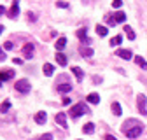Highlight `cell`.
<instances>
[{
  "label": "cell",
  "mask_w": 147,
  "mask_h": 140,
  "mask_svg": "<svg viewBox=\"0 0 147 140\" xmlns=\"http://www.w3.org/2000/svg\"><path fill=\"white\" fill-rule=\"evenodd\" d=\"M84 112H89L88 110V107H86V103H76V105H74V107L70 109V116L72 117H79V116H82Z\"/></svg>",
  "instance_id": "1"
},
{
  "label": "cell",
  "mask_w": 147,
  "mask_h": 140,
  "mask_svg": "<svg viewBox=\"0 0 147 140\" xmlns=\"http://www.w3.org/2000/svg\"><path fill=\"white\" fill-rule=\"evenodd\" d=\"M137 107L140 110V114H147V96L145 95H138L137 96Z\"/></svg>",
  "instance_id": "2"
},
{
  "label": "cell",
  "mask_w": 147,
  "mask_h": 140,
  "mask_svg": "<svg viewBox=\"0 0 147 140\" xmlns=\"http://www.w3.org/2000/svg\"><path fill=\"white\" fill-rule=\"evenodd\" d=\"M16 91H20V93L26 95V93L30 91V82H28L26 79H20V81L16 82Z\"/></svg>",
  "instance_id": "3"
},
{
  "label": "cell",
  "mask_w": 147,
  "mask_h": 140,
  "mask_svg": "<svg viewBox=\"0 0 147 140\" xmlns=\"http://www.w3.org/2000/svg\"><path fill=\"white\" fill-rule=\"evenodd\" d=\"M142 122L140 121H137V119H126L124 122H123V126H121V130H123V133H126V131H130L131 128H135V126H140Z\"/></svg>",
  "instance_id": "4"
},
{
  "label": "cell",
  "mask_w": 147,
  "mask_h": 140,
  "mask_svg": "<svg viewBox=\"0 0 147 140\" xmlns=\"http://www.w3.org/2000/svg\"><path fill=\"white\" fill-rule=\"evenodd\" d=\"M18 14H20V0H12V5L7 12V16L11 20H14V18H18Z\"/></svg>",
  "instance_id": "5"
},
{
  "label": "cell",
  "mask_w": 147,
  "mask_h": 140,
  "mask_svg": "<svg viewBox=\"0 0 147 140\" xmlns=\"http://www.w3.org/2000/svg\"><path fill=\"white\" fill-rule=\"evenodd\" d=\"M142 131H144V125H140V126H135V128H131L130 131H126L124 135H126L128 138H130V140H135V138H137V137H138V135H140Z\"/></svg>",
  "instance_id": "6"
},
{
  "label": "cell",
  "mask_w": 147,
  "mask_h": 140,
  "mask_svg": "<svg viewBox=\"0 0 147 140\" xmlns=\"http://www.w3.org/2000/svg\"><path fill=\"white\" fill-rule=\"evenodd\" d=\"M54 121H56L61 128H68V126H67V114H65V112H58L56 116H54Z\"/></svg>",
  "instance_id": "7"
},
{
  "label": "cell",
  "mask_w": 147,
  "mask_h": 140,
  "mask_svg": "<svg viewBox=\"0 0 147 140\" xmlns=\"http://www.w3.org/2000/svg\"><path fill=\"white\" fill-rule=\"evenodd\" d=\"M116 56H119V58H123V60H130L133 55H131L130 49H117V51H116Z\"/></svg>",
  "instance_id": "8"
},
{
  "label": "cell",
  "mask_w": 147,
  "mask_h": 140,
  "mask_svg": "<svg viewBox=\"0 0 147 140\" xmlns=\"http://www.w3.org/2000/svg\"><path fill=\"white\" fill-rule=\"evenodd\" d=\"M77 37H79L84 44H89V42H91V40L88 39V28H79V30H77Z\"/></svg>",
  "instance_id": "9"
},
{
  "label": "cell",
  "mask_w": 147,
  "mask_h": 140,
  "mask_svg": "<svg viewBox=\"0 0 147 140\" xmlns=\"http://www.w3.org/2000/svg\"><path fill=\"white\" fill-rule=\"evenodd\" d=\"M14 77V70H2L0 72V81H9V79H12Z\"/></svg>",
  "instance_id": "10"
},
{
  "label": "cell",
  "mask_w": 147,
  "mask_h": 140,
  "mask_svg": "<svg viewBox=\"0 0 147 140\" xmlns=\"http://www.w3.org/2000/svg\"><path fill=\"white\" fill-rule=\"evenodd\" d=\"M23 55H25V58H32V55H33V44H32V42L25 44V47H23Z\"/></svg>",
  "instance_id": "11"
},
{
  "label": "cell",
  "mask_w": 147,
  "mask_h": 140,
  "mask_svg": "<svg viewBox=\"0 0 147 140\" xmlns=\"http://www.w3.org/2000/svg\"><path fill=\"white\" fill-rule=\"evenodd\" d=\"M46 121H47L46 112H37V114H35V122H39V125H44Z\"/></svg>",
  "instance_id": "12"
},
{
  "label": "cell",
  "mask_w": 147,
  "mask_h": 140,
  "mask_svg": "<svg viewBox=\"0 0 147 140\" xmlns=\"http://www.w3.org/2000/svg\"><path fill=\"white\" fill-rule=\"evenodd\" d=\"M42 70H44V75H47V77H51V75H53V72H54V67H53L51 63H44V67H42Z\"/></svg>",
  "instance_id": "13"
},
{
  "label": "cell",
  "mask_w": 147,
  "mask_h": 140,
  "mask_svg": "<svg viewBox=\"0 0 147 140\" xmlns=\"http://www.w3.org/2000/svg\"><path fill=\"white\" fill-rule=\"evenodd\" d=\"M65 46H67V39H65V37H60V39L56 40V44H54V47H56V51H58V52H60Z\"/></svg>",
  "instance_id": "14"
},
{
  "label": "cell",
  "mask_w": 147,
  "mask_h": 140,
  "mask_svg": "<svg viewBox=\"0 0 147 140\" xmlns=\"http://www.w3.org/2000/svg\"><path fill=\"white\" fill-rule=\"evenodd\" d=\"M124 20H126V14H124L123 11H117V12L114 14V21H116V23H124Z\"/></svg>",
  "instance_id": "15"
},
{
  "label": "cell",
  "mask_w": 147,
  "mask_h": 140,
  "mask_svg": "<svg viewBox=\"0 0 147 140\" xmlns=\"http://www.w3.org/2000/svg\"><path fill=\"white\" fill-rule=\"evenodd\" d=\"M86 100H88L89 103H100V95H96V93H89V95L86 96Z\"/></svg>",
  "instance_id": "16"
},
{
  "label": "cell",
  "mask_w": 147,
  "mask_h": 140,
  "mask_svg": "<svg viewBox=\"0 0 147 140\" xmlns=\"http://www.w3.org/2000/svg\"><path fill=\"white\" fill-rule=\"evenodd\" d=\"M72 72H74V75H76V79H77V81H82V77H84L82 68H79V67H74V68H72Z\"/></svg>",
  "instance_id": "17"
},
{
  "label": "cell",
  "mask_w": 147,
  "mask_h": 140,
  "mask_svg": "<svg viewBox=\"0 0 147 140\" xmlns=\"http://www.w3.org/2000/svg\"><path fill=\"white\" fill-rule=\"evenodd\" d=\"M110 109H112L114 116H121V114H123V110H121V105H119L117 102H112V105H110Z\"/></svg>",
  "instance_id": "18"
},
{
  "label": "cell",
  "mask_w": 147,
  "mask_h": 140,
  "mask_svg": "<svg viewBox=\"0 0 147 140\" xmlns=\"http://www.w3.org/2000/svg\"><path fill=\"white\" fill-rule=\"evenodd\" d=\"M72 90V84H68V82H65V84H58V91L60 93H68Z\"/></svg>",
  "instance_id": "19"
},
{
  "label": "cell",
  "mask_w": 147,
  "mask_h": 140,
  "mask_svg": "<svg viewBox=\"0 0 147 140\" xmlns=\"http://www.w3.org/2000/svg\"><path fill=\"white\" fill-rule=\"evenodd\" d=\"M82 131H84V133H88V135H91V133L95 131V125H93V122H88V125H84V126H82Z\"/></svg>",
  "instance_id": "20"
},
{
  "label": "cell",
  "mask_w": 147,
  "mask_h": 140,
  "mask_svg": "<svg viewBox=\"0 0 147 140\" xmlns=\"http://www.w3.org/2000/svg\"><path fill=\"white\" fill-rule=\"evenodd\" d=\"M96 33L100 35V37H105V35L109 33V28L103 26V25H98V26H96Z\"/></svg>",
  "instance_id": "21"
},
{
  "label": "cell",
  "mask_w": 147,
  "mask_h": 140,
  "mask_svg": "<svg viewBox=\"0 0 147 140\" xmlns=\"http://www.w3.org/2000/svg\"><path fill=\"white\" fill-rule=\"evenodd\" d=\"M56 61H58V65L65 67L67 65V56L63 55V52H58V55H56Z\"/></svg>",
  "instance_id": "22"
},
{
  "label": "cell",
  "mask_w": 147,
  "mask_h": 140,
  "mask_svg": "<svg viewBox=\"0 0 147 140\" xmlns=\"http://www.w3.org/2000/svg\"><path fill=\"white\" fill-rule=\"evenodd\" d=\"M135 63H137L138 67H142L144 70H147V61H145L142 56H135Z\"/></svg>",
  "instance_id": "23"
},
{
  "label": "cell",
  "mask_w": 147,
  "mask_h": 140,
  "mask_svg": "<svg viewBox=\"0 0 147 140\" xmlns=\"http://www.w3.org/2000/svg\"><path fill=\"white\" fill-rule=\"evenodd\" d=\"M123 42V35H116V37H112V39H110V46H119Z\"/></svg>",
  "instance_id": "24"
},
{
  "label": "cell",
  "mask_w": 147,
  "mask_h": 140,
  "mask_svg": "<svg viewBox=\"0 0 147 140\" xmlns=\"http://www.w3.org/2000/svg\"><path fill=\"white\" fill-rule=\"evenodd\" d=\"M81 55L89 58V56H93V49H91V47H81Z\"/></svg>",
  "instance_id": "25"
},
{
  "label": "cell",
  "mask_w": 147,
  "mask_h": 140,
  "mask_svg": "<svg viewBox=\"0 0 147 140\" xmlns=\"http://www.w3.org/2000/svg\"><path fill=\"white\" fill-rule=\"evenodd\" d=\"M124 33L128 35V39H130V40H133V39H135V32H133L130 26H124Z\"/></svg>",
  "instance_id": "26"
},
{
  "label": "cell",
  "mask_w": 147,
  "mask_h": 140,
  "mask_svg": "<svg viewBox=\"0 0 147 140\" xmlns=\"http://www.w3.org/2000/svg\"><path fill=\"white\" fill-rule=\"evenodd\" d=\"M9 109H11V102H9V100H5L2 105H0V112H7Z\"/></svg>",
  "instance_id": "27"
},
{
  "label": "cell",
  "mask_w": 147,
  "mask_h": 140,
  "mask_svg": "<svg viewBox=\"0 0 147 140\" xmlns=\"http://www.w3.org/2000/svg\"><path fill=\"white\" fill-rule=\"evenodd\" d=\"M35 140H53V135L51 133H44V135H40L39 138H35Z\"/></svg>",
  "instance_id": "28"
},
{
  "label": "cell",
  "mask_w": 147,
  "mask_h": 140,
  "mask_svg": "<svg viewBox=\"0 0 147 140\" xmlns=\"http://www.w3.org/2000/svg\"><path fill=\"white\" fill-rule=\"evenodd\" d=\"M123 5V0H112V7H116V9H119Z\"/></svg>",
  "instance_id": "29"
},
{
  "label": "cell",
  "mask_w": 147,
  "mask_h": 140,
  "mask_svg": "<svg viewBox=\"0 0 147 140\" xmlns=\"http://www.w3.org/2000/svg\"><path fill=\"white\" fill-rule=\"evenodd\" d=\"M56 7H60V9H67L68 4H67V2H56Z\"/></svg>",
  "instance_id": "30"
},
{
  "label": "cell",
  "mask_w": 147,
  "mask_h": 140,
  "mask_svg": "<svg viewBox=\"0 0 147 140\" xmlns=\"http://www.w3.org/2000/svg\"><path fill=\"white\" fill-rule=\"evenodd\" d=\"M12 47H14V44H12L11 40H7V42L4 44V49H7V51H9V49H12Z\"/></svg>",
  "instance_id": "31"
},
{
  "label": "cell",
  "mask_w": 147,
  "mask_h": 140,
  "mask_svg": "<svg viewBox=\"0 0 147 140\" xmlns=\"http://www.w3.org/2000/svg\"><path fill=\"white\" fill-rule=\"evenodd\" d=\"M4 60H5V51L0 47V61H4Z\"/></svg>",
  "instance_id": "32"
},
{
  "label": "cell",
  "mask_w": 147,
  "mask_h": 140,
  "mask_svg": "<svg viewBox=\"0 0 147 140\" xmlns=\"http://www.w3.org/2000/svg\"><path fill=\"white\" fill-rule=\"evenodd\" d=\"M35 20H37V16L33 12H28V21H35Z\"/></svg>",
  "instance_id": "33"
},
{
  "label": "cell",
  "mask_w": 147,
  "mask_h": 140,
  "mask_svg": "<svg viewBox=\"0 0 147 140\" xmlns=\"http://www.w3.org/2000/svg\"><path fill=\"white\" fill-rule=\"evenodd\" d=\"M12 61H14V65H21L23 63V60H20V58H14Z\"/></svg>",
  "instance_id": "34"
},
{
  "label": "cell",
  "mask_w": 147,
  "mask_h": 140,
  "mask_svg": "<svg viewBox=\"0 0 147 140\" xmlns=\"http://www.w3.org/2000/svg\"><path fill=\"white\" fill-rule=\"evenodd\" d=\"M105 140H117L114 135H105Z\"/></svg>",
  "instance_id": "35"
},
{
  "label": "cell",
  "mask_w": 147,
  "mask_h": 140,
  "mask_svg": "<svg viewBox=\"0 0 147 140\" xmlns=\"http://www.w3.org/2000/svg\"><path fill=\"white\" fill-rule=\"evenodd\" d=\"M5 12H7V11H5V7H4V5H0V16L5 14Z\"/></svg>",
  "instance_id": "36"
},
{
  "label": "cell",
  "mask_w": 147,
  "mask_h": 140,
  "mask_svg": "<svg viewBox=\"0 0 147 140\" xmlns=\"http://www.w3.org/2000/svg\"><path fill=\"white\" fill-rule=\"evenodd\" d=\"M63 105H70V98H63Z\"/></svg>",
  "instance_id": "37"
},
{
  "label": "cell",
  "mask_w": 147,
  "mask_h": 140,
  "mask_svg": "<svg viewBox=\"0 0 147 140\" xmlns=\"http://www.w3.org/2000/svg\"><path fill=\"white\" fill-rule=\"evenodd\" d=\"M2 30H4V26H2V25H0V33H2Z\"/></svg>",
  "instance_id": "38"
},
{
  "label": "cell",
  "mask_w": 147,
  "mask_h": 140,
  "mask_svg": "<svg viewBox=\"0 0 147 140\" xmlns=\"http://www.w3.org/2000/svg\"><path fill=\"white\" fill-rule=\"evenodd\" d=\"M0 86H2V81H0Z\"/></svg>",
  "instance_id": "39"
}]
</instances>
